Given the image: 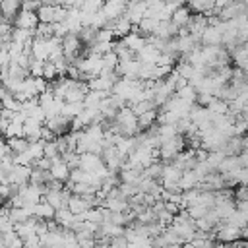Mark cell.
<instances>
[{
	"mask_svg": "<svg viewBox=\"0 0 248 248\" xmlns=\"http://www.w3.org/2000/svg\"><path fill=\"white\" fill-rule=\"evenodd\" d=\"M163 167H165V163L155 161L153 165H149V167H145V169H143V174H145V176H149V178L161 180V176H163Z\"/></svg>",
	"mask_w": 248,
	"mask_h": 248,
	"instance_id": "obj_29",
	"label": "cell"
},
{
	"mask_svg": "<svg viewBox=\"0 0 248 248\" xmlns=\"http://www.w3.org/2000/svg\"><path fill=\"white\" fill-rule=\"evenodd\" d=\"M31 54H33V58L46 62V60L50 58V46H48L46 39L35 37V41H33V45H31Z\"/></svg>",
	"mask_w": 248,
	"mask_h": 248,
	"instance_id": "obj_10",
	"label": "cell"
},
{
	"mask_svg": "<svg viewBox=\"0 0 248 248\" xmlns=\"http://www.w3.org/2000/svg\"><path fill=\"white\" fill-rule=\"evenodd\" d=\"M227 155H225V151H209V157H207V165L213 169V170H217L219 169V165L223 163V159H225Z\"/></svg>",
	"mask_w": 248,
	"mask_h": 248,
	"instance_id": "obj_33",
	"label": "cell"
},
{
	"mask_svg": "<svg viewBox=\"0 0 248 248\" xmlns=\"http://www.w3.org/2000/svg\"><path fill=\"white\" fill-rule=\"evenodd\" d=\"M56 8H58V6L43 4V6L39 8V12H37L41 23H54V19H56Z\"/></svg>",
	"mask_w": 248,
	"mask_h": 248,
	"instance_id": "obj_21",
	"label": "cell"
},
{
	"mask_svg": "<svg viewBox=\"0 0 248 248\" xmlns=\"http://www.w3.org/2000/svg\"><path fill=\"white\" fill-rule=\"evenodd\" d=\"M182 248H196V246H194L192 242H184V244H182Z\"/></svg>",
	"mask_w": 248,
	"mask_h": 248,
	"instance_id": "obj_42",
	"label": "cell"
},
{
	"mask_svg": "<svg viewBox=\"0 0 248 248\" xmlns=\"http://www.w3.org/2000/svg\"><path fill=\"white\" fill-rule=\"evenodd\" d=\"M198 182H200V178L196 176V172H194V169L192 170H184L182 172V178H180V188H182V192H186V190H192V188H196L198 186Z\"/></svg>",
	"mask_w": 248,
	"mask_h": 248,
	"instance_id": "obj_22",
	"label": "cell"
},
{
	"mask_svg": "<svg viewBox=\"0 0 248 248\" xmlns=\"http://www.w3.org/2000/svg\"><path fill=\"white\" fill-rule=\"evenodd\" d=\"M41 132H43V122H37L33 118H27L23 124V138H27L29 141H37L41 140Z\"/></svg>",
	"mask_w": 248,
	"mask_h": 248,
	"instance_id": "obj_12",
	"label": "cell"
},
{
	"mask_svg": "<svg viewBox=\"0 0 248 248\" xmlns=\"http://www.w3.org/2000/svg\"><path fill=\"white\" fill-rule=\"evenodd\" d=\"M83 170H89V172H97L105 167V159L97 153H81V165H79Z\"/></svg>",
	"mask_w": 248,
	"mask_h": 248,
	"instance_id": "obj_9",
	"label": "cell"
},
{
	"mask_svg": "<svg viewBox=\"0 0 248 248\" xmlns=\"http://www.w3.org/2000/svg\"><path fill=\"white\" fill-rule=\"evenodd\" d=\"M159 2H163V0H145L147 6H155V4H159Z\"/></svg>",
	"mask_w": 248,
	"mask_h": 248,
	"instance_id": "obj_40",
	"label": "cell"
},
{
	"mask_svg": "<svg viewBox=\"0 0 248 248\" xmlns=\"http://www.w3.org/2000/svg\"><path fill=\"white\" fill-rule=\"evenodd\" d=\"M211 207H205V205H202V203H194V205H190L186 211H188V215L192 217V219H200V217H205V213L209 211Z\"/></svg>",
	"mask_w": 248,
	"mask_h": 248,
	"instance_id": "obj_35",
	"label": "cell"
},
{
	"mask_svg": "<svg viewBox=\"0 0 248 248\" xmlns=\"http://www.w3.org/2000/svg\"><path fill=\"white\" fill-rule=\"evenodd\" d=\"M91 91H110L112 93V87H114V81L108 78V76H95L91 79H87Z\"/></svg>",
	"mask_w": 248,
	"mask_h": 248,
	"instance_id": "obj_15",
	"label": "cell"
},
{
	"mask_svg": "<svg viewBox=\"0 0 248 248\" xmlns=\"http://www.w3.org/2000/svg\"><path fill=\"white\" fill-rule=\"evenodd\" d=\"M31 172H33V167H25V165H16L12 167L10 170V184H27L29 178H31Z\"/></svg>",
	"mask_w": 248,
	"mask_h": 248,
	"instance_id": "obj_7",
	"label": "cell"
},
{
	"mask_svg": "<svg viewBox=\"0 0 248 248\" xmlns=\"http://www.w3.org/2000/svg\"><path fill=\"white\" fill-rule=\"evenodd\" d=\"M46 128L48 130H52L58 138L60 136H64L70 128H72V118H68L66 114H56V116H50V118H46Z\"/></svg>",
	"mask_w": 248,
	"mask_h": 248,
	"instance_id": "obj_4",
	"label": "cell"
},
{
	"mask_svg": "<svg viewBox=\"0 0 248 248\" xmlns=\"http://www.w3.org/2000/svg\"><path fill=\"white\" fill-rule=\"evenodd\" d=\"M54 219H56V223H58L62 229H70V227L74 225V221H76V215H74L68 207H62V209H56Z\"/></svg>",
	"mask_w": 248,
	"mask_h": 248,
	"instance_id": "obj_20",
	"label": "cell"
},
{
	"mask_svg": "<svg viewBox=\"0 0 248 248\" xmlns=\"http://www.w3.org/2000/svg\"><path fill=\"white\" fill-rule=\"evenodd\" d=\"M105 2H107V0H85L83 6H81V12H83V14H97V12L103 10Z\"/></svg>",
	"mask_w": 248,
	"mask_h": 248,
	"instance_id": "obj_30",
	"label": "cell"
},
{
	"mask_svg": "<svg viewBox=\"0 0 248 248\" xmlns=\"http://www.w3.org/2000/svg\"><path fill=\"white\" fill-rule=\"evenodd\" d=\"M213 231H215V236H217V240H219V242L234 244V242L242 240V229H240V227H236V225H232V223L223 221V223H221V225H217Z\"/></svg>",
	"mask_w": 248,
	"mask_h": 248,
	"instance_id": "obj_2",
	"label": "cell"
},
{
	"mask_svg": "<svg viewBox=\"0 0 248 248\" xmlns=\"http://www.w3.org/2000/svg\"><path fill=\"white\" fill-rule=\"evenodd\" d=\"M163 248H182V244H167V246H163Z\"/></svg>",
	"mask_w": 248,
	"mask_h": 248,
	"instance_id": "obj_41",
	"label": "cell"
},
{
	"mask_svg": "<svg viewBox=\"0 0 248 248\" xmlns=\"http://www.w3.org/2000/svg\"><path fill=\"white\" fill-rule=\"evenodd\" d=\"M213 101V95L211 93H198V105H202V107H207L209 103Z\"/></svg>",
	"mask_w": 248,
	"mask_h": 248,
	"instance_id": "obj_39",
	"label": "cell"
},
{
	"mask_svg": "<svg viewBox=\"0 0 248 248\" xmlns=\"http://www.w3.org/2000/svg\"><path fill=\"white\" fill-rule=\"evenodd\" d=\"M184 147H186V138H184L182 134H176L172 140H167V141L161 143L159 155H161L163 163H172V159H174L180 151H184Z\"/></svg>",
	"mask_w": 248,
	"mask_h": 248,
	"instance_id": "obj_1",
	"label": "cell"
},
{
	"mask_svg": "<svg viewBox=\"0 0 248 248\" xmlns=\"http://www.w3.org/2000/svg\"><path fill=\"white\" fill-rule=\"evenodd\" d=\"M157 118H159V112L153 108V110H147L143 114L138 116V126H140V132H147L151 130L155 124H157Z\"/></svg>",
	"mask_w": 248,
	"mask_h": 248,
	"instance_id": "obj_16",
	"label": "cell"
},
{
	"mask_svg": "<svg viewBox=\"0 0 248 248\" xmlns=\"http://www.w3.org/2000/svg\"><path fill=\"white\" fill-rule=\"evenodd\" d=\"M54 215H56V207H52L45 198L35 205V217L48 221V219H54Z\"/></svg>",
	"mask_w": 248,
	"mask_h": 248,
	"instance_id": "obj_18",
	"label": "cell"
},
{
	"mask_svg": "<svg viewBox=\"0 0 248 248\" xmlns=\"http://www.w3.org/2000/svg\"><path fill=\"white\" fill-rule=\"evenodd\" d=\"M29 74H31L33 78H43V74H45V62L33 58V60H31V66H29Z\"/></svg>",
	"mask_w": 248,
	"mask_h": 248,
	"instance_id": "obj_36",
	"label": "cell"
},
{
	"mask_svg": "<svg viewBox=\"0 0 248 248\" xmlns=\"http://www.w3.org/2000/svg\"><path fill=\"white\" fill-rule=\"evenodd\" d=\"M174 70H176V72H178L182 78H186V79L190 81V78H192V74H194V70H196V68H194L190 62H178Z\"/></svg>",
	"mask_w": 248,
	"mask_h": 248,
	"instance_id": "obj_37",
	"label": "cell"
},
{
	"mask_svg": "<svg viewBox=\"0 0 248 248\" xmlns=\"http://www.w3.org/2000/svg\"><path fill=\"white\" fill-rule=\"evenodd\" d=\"M89 207H91V205H89V202H87L83 196L72 194V198H70V202H68V209H70L74 215H79V213L87 211Z\"/></svg>",
	"mask_w": 248,
	"mask_h": 248,
	"instance_id": "obj_17",
	"label": "cell"
},
{
	"mask_svg": "<svg viewBox=\"0 0 248 248\" xmlns=\"http://www.w3.org/2000/svg\"><path fill=\"white\" fill-rule=\"evenodd\" d=\"M39 23H41L39 14L31 10H21L14 19V27H19V29H37Z\"/></svg>",
	"mask_w": 248,
	"mask_h": 248,
	"instance_id": "obj_3",
	"label": "cell"
},
{
	"mask_svg": "<svg viewBox=\"0 0 248 248\" xmlns=\"http://www.w3.org/2000/svg\"><path fill=\"white\" fill-rule=\"evenodd\" d=\"M182 172H184V170L178 169L176 165L165 163V167H163V176H161V184L165 186V184H170V182H180Z\"/></svg>",
	"mask_w": 248,
	"mask_h": 248,
	"instance_id": "obj_13",
	"label": "cell"
},
{
	"mask_svg": "<svg viewBox=\"0 0 248 248\" xmlns=\"http://www.w3.org/2000/svg\"><path fill=\"white\" fill-rule=\"evenodd\" d=\"M221 43H223V31L219 29V25H209L202 33V45L203 46H219Z\"/></svg>",
	"mask_w": 248,
	"mask_h": 248,
	"instance_id": "obj_8",
	"label": "cell"
},
{
	"mask_svg": "<svg viewBox=\"0 0 248 248\" xmlns=\"http://www.w3.org/2000/svg\"><path fill=\"white\" fill-rule=\"evenodd\" d=\"M176 134H178L176 124H157V136H159L161 143L167 140H172Z\"/></svg>",
	"mask_w": 248,
	"mask_h": 248,
	"instance_id": "obj_23",
	"label": "cell"
},
{
	"mask_svg": "<svg viewBox=\"0 0 248 248\" xmlns=\"http://www.w3.org/2000/svg\"><path fill=\"white\" fill-rule=\"evenodd\" d=\"M176 95H178L180 99L188 101V103H196V101H198V89H196L192 83H188L186 87L178 89V91H176Z\"/></svg>",
	"mask_w": 248,
	"mask_h": 248,
	"instance_id": "obj_28",
	"label": "cell"
},
{
	"mask_svg": "<svg viewBox=\"0 0 248 248\" xmlns=\"http://www.w3.org/2000/svg\"><path fill=\"white\" fill-rule=\"evenodd\" d=\"M207 108H209L213 114H229V103L223 101L221 97H213V101L207 105Z\"/></svg>",
	"mask_w": 248,
	"mask_h": 248,
	"instance_id": "obj_26",
	"label": "cell"
},
{
	"mask_svg": "<svg viewBox=\"0 0 248 248\" xmlns=\"http://www.w3.org/2000/svg\"><path fill=\"white\" fill-rule=\"evenodd\" d=\"M62 159L68 163L70 169H79V165H81V153H78V151H66V153H62Z\"/></svg>",
	"mask_w": 248,
	"mask_h": 248,
	"instance_id": "obj_31",
	"label": "cell"
},
{
	"mask_svg": "<svg viewBox=\"0 0 248 248\" xmlns=\"http://www.w3.org/2000/svg\"><path fill=\"white\" fill-rule=\"evenodd\" d=\"M60 155H62V153H60V147H58V141H56V140L45 141V157L56 159V157H60Z\"/></svg>",
	"mask_w": 248,
	"mask_h": 248,
	"instance_id": "obj_34",
	"label": "cell"
},
{
	"mask_svg": "<svg viewBox=\"0 0 248 248\" xmlns=\"http://www.w3.org/2000/svg\"><path fill=\"white\" fill-rule=\"evenodd\" d=\"M70 172H72V169L68 167V163L62 159V155L60 157H56V159H52V165H50V174H52V178H56V180H60V182H68L70 180Z\"/></svg>",
	"mask_w": 248,
	"mask_h": 248,
	"instance_id": "obj_6",
	"label": "cell"
},
{
	"mask_svg": "<svg viewBox=\"0 0 248 248\" xmlns=\"http://www.w3.org/2000/svg\"><path fill=\"white\" fill-rule=\"evenodd\" d=\"M114 39V31L110 27H103L97 31V41L95 43H110Z\"/></svg>",
	"mask_w": 248,
	"mask_h": 248,
	"instance_id": "obj_38",
	"label": "cell"
},
{
	"mask_svg": "<svg viewBox=\"0 0 248 248\" xmlns=\"http://www.w3.org/2000/svg\"><path fill=\"white\" fill-rule=\"evenodd\" d=\"M190 19H192V10H190V6H178L176 12L172 14V21H174L178 27H188Z\"/></svg>",
	"mask_w": 248,
	"mask_h": 248,
	"instance_id": "obj_19",
	"label": "cell"
},
{
	"mask_svg": "<svg viewBox=\"0 0 248 248\" xmlns=\"http://www.w3.org/2000/svg\"><path fill=\"white\" fill-rule=\"evenodd\" d=\"M83 108H85L83 101L81 103H66L64 108H62V114H66L68 118H76V116H79L83 112Z\"/></svg>",
	"mask_w": 248,
	"mask_h": 248,
	"instance_id": "obj_27",
	"label": "cell"
},
{
	"mask_svg": "<svg viewBox=\"0 0 248 248\" xmlns=\"http://www.w3.org/2000/svg\"><path fill=\"white\" fill-rule=\"evenodd\" d=\"M159 56H161V50L157 48V46H153V45H145L138 54H136V58L141 62V64H157V60H159Z\"/></svg>",
	"mask_w": 248,
	"mask_h": 248,
	"instance_id": "obj_11",
	"label": "cell"
},
{
	"mask_svg": "<svg viewBox=\"0 0 248 248\" xmlns=\"http://www.w3.org/2000/svg\"><path fill=\"white\" fill-rule=\"evenodd\" d=\"M33 161L35 159H41V157H45V141L43 140H37V141H29V147H27V151H25Z\"/></svg>",
	"mask_w": 248,
	"mask_h": 248,
	"instance_id": "obj_25",
	"label": "cell"
},
{
	"mask_svg": "<svg viewBox=\"0 0 248 248\" xmlns=\"http://www.w3.org/2000/svg\"><path fill=\"white\" fill-rule=\"evenodd\" d=\"M155 107H157V105H155V101L145 99V101H140V103L132 105V110H134V114H136V116H140V114H143V112H147V110H153Z\"/></svg>",
	"mask_w": 248,
	"mask_h": 248,
	"instance_id": "obj_32",
	"label": "cell"
},
{
	"mask_svg": "<svg viewBox=\"0 0 248 248\" xmlns=\"http://www.w3.org/2000/svg\"><path fill=\"white\" fill-rule=\"evenodd\" d=\"M6 143L12 147L14 153H25L27 147H29V140L23 138V136H19V138H8Z\"/></svg>",
	"mask_w": 248,
	"mask_h": 248,
	"instance_id": "obj_24",
	"label": "cell"
},
{
	"mask_svg": "<svg viewBox=\"0 0 248 248\" xmlns=\"http://www.w3.org/2000/svg\"><path fill=\"white\" fill-rule=\"evenodd\" d=\"M107 27H110L112 31H114V37H120V39H124L128 33H132V29H134V23L130 21V17L124 14V16H120V17H116V19H112V21H108V25Z\"/></svg>",
	"mask_w": 248,
	"mask_h": 248,
	"instance_id": "obj_5",
	"label": "cell"
},
{
	"mask_svg": "<svg viewBox=\"0 0 248 248\" xmlns=\"http://www.w3.org/2000/svg\"><path fill=\"white\" fill-rule=\"evenodd\" d=\"M221 151H225V155H229V157L240 155V153L244 151V138H242V136H231V138L227 140V143L223 145Z\"/></svg>",
	"mask_w": 248,
	"mask_h": 248,
	"instance_id": "obj_14",
	"label": "cell"
}]
</instances>
